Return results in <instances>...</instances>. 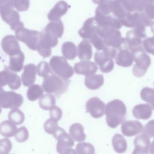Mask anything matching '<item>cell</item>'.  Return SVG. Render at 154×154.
Segmentation results:
<instances>
[{"mask_svg": "<svg viewBox=\"0 0 154 154\" xmlns=\"http://www.w3.org/2000/svg\"><path fill=\"white\" fill-rule=\"evenodd\" d=\"M25 59V55L21 51L17 54L10 56L9 68L14 72H20L23 69Z\"/></svg>", "mask_w": 154, "mask_h": 154, "instance_id": "cell-24", "label": "cell"}, {"mask_svg": "<svg viewBox=\"0 0 154 154\" xmlns=\"http://www.w3.org/2000/svg\"><path fill=\"white\" fill-rule=\"evenodd\" d=\"M125 39L127 47L130 51L141 46L142 38L136 34L133 30L127 32Z\"/></svg>", "mask_w": 154, "mask_h": 154, "instance_id": "cell-29", "label": "cell"}, {"mask_svg": "<svg viewBox=\"0 0 154 154\" xmlns=\"http://www.w3.org/2000/svg\"><path fill=\"white\" fill-rule=\"evenodd\" d=\"M148 3H154V0H146Z\"/></svg>", "mask_w": 154, "mask_h": 154, "instance_id": "cell-53", "label": "cell"}, {"mask_svg": "<svg viewBox=\"0 0 154 154\" xmlns=\"http://www.w3.org/2000/svg\"><path fill=\"white\" fill-rule=\"evenodd\" d=\"M115 58L117 65L124 67L131 66L134 62L132 53L127 46L122 47L118 49Z\"/></svg>", "mask_w": 154, "mask_h": 154, "instance_id": "cell-17", "label": "cell"}, {"mask_svg": "<svg viewBox=\"0 0 154 154\" xmlns=\"http://www.w3.org/2000/svg\"><path fill=\"white\" fill-rule=\"evenodd\" d=\"M105 112L107 125L110 128H115L126 119L127 108L123 102L116 99L107 103Z\"/></svg>", "mask_w": 154, "mask_h": 154, "instance_id": "cell-1", "label": "cell"}, {"mask_svg": "<svg viewBox=\"0 0 154 154\" xmlns=\"http://www.w3.org/2000/svg\"><path fill=\"white\" fill-rule=\"evenodd\" d=\"M77 55L82 61H89L92 57V48L88 40L84 39L79 44L77 48Z\"/></svg>", "mask_w": 154, "mask_h": 154, "instance_id": "cell-23", "label": "cell"}, {"mask_svg": "<svg viewBox=\"0 0 154 154\" xmlns=\"http://www.w3.org/2000/svg\"><path fill=\"white\" fill-rule=\"evenodd\" d=\"M2 111V110L1 108V107H0V114H1V113Z\"/></svg>", "mask_w": 154, "mask_h": 154, "instance_id": "cell-54", "label": "cell"}, {"mask_svg": "<svg viewBox=\"0 0 154 154\" xmlns=\"http://www.w3.org/2000/svg\"><path fill=\"white\" fill-rule=\"evenodd\" d=\"M59 127H58V122L53 119H48L44 124V129L45 131L51 135H54L56 132Z\"/></svg>", "mask_w": 154, "mask_h": 154, "instance_id": "cell-40", "label": "cell"}, {"mask_svg": "<svg viewBox=\"0 0 154 154\" xmlns=\"http://www.w3.org/2000/svg\"><path fill=\"white\" fill-rule=\"evenodd\" d=\"M89 40L93 45L98 50H103L106 47L103 37L100 31V27L89 38Z\"/></svg>", "mask_w": 154, "mask_h": 154, "instance_id": "cell-35", "label": "cell"}, {"mask_svg": "<svg viewBox=\"0 0 154 154\" xmlns=\"http://www.w3.org/2000/svg\"><path fill=\"white\" fill-rule=\"evenodd\" d=\"M8 7L13 8L11 4V0H0V11L2 9Z\"/></svg>", "mask_w": 154, "mask_h": 154, "instance_id": "cell-51", "label": "cell"}, {"mask_svg": "<svg viewBox=\"0 0 154 154\" xmlns=\"http://www.w3.org/2000/svg\"><path fill=\"white\" fill-rule=\"evenodd\" d=\"M122 123L121 131L126 137H133L142 132L143 126L138 121H126Z\"/></svg>", "mask_w": 154, "mask_h": 154, "instance_id": "cell-16", "label": "cell"}, {"mask_svg": "<svg viewBox=\"0 0 154 154\" xmlns=\"http://www.w3.org/2000/svg\"><path fill=\"white\" fill-rule=\"evenodd\" d=\"M14 136L18 142L22 143L27 140L29 137V133L26 127H22L18 129L17 133Z\"/></svg>", "mask_w": 154, "mask_h": 154, "instance_id": "cell-42", "label": "cell"}, {"mask_svg": "<svg viewBox=\"0 0 154 154\" xmlns=\"http://www.w3.org/2000/svg\"><path fill=\"white\" fill-rule=\"evenodd\" d=\"M154 38L153 37L147 38L142 41L141 46L146 53L154 54Z\"/></svg>", "mask_w": 154, "mask_h": 154, "instance_id": "cell-43", "label": "cell"}, {"mask_svg": "<svg viewBox=\"0 0 154 154\" xmlns=\"http://www.w3.org/2000/svg\"><path fill=\"white\" fill-rule=\"evenodd\" d=\"M100 31L105 45L107 46L117 49L122 47L127 46L126 39L122 37L121 33L119 29L100 27Z\"/></svg>", "mask_w": 154, "mask_h": 154, "instance_id": "cell-5", "label": "cell"}, {"mask_svg": "<svg viewBox=\"0 0 154 154\" xmlns=\"http://www.w3.org/2000/svg\"><path fill=\"white\" fill-rule=\"evenodd\" d=\"M56 103L54 96L50 94L42 95L38 102L40 108L45 110H50L55 105Z\"/></svg>", "mask_w": 154, "mask_h": 154, "instance_id": "cell-32", "label": "cell"}, {"mask_svg": "<svg viewBox=\"0 0 154 154\" xmlns=\"http://www.w3.org/2000/svg\"><path fill=\"white\" fill-rule=\"evenodd\" d=\"M150 139L142 134L135 138L134 140L135 149L132 154H148L150 150H153V143Z\"/></svg>", "mask_w": 154, "mask_h": 154, "instance_id": "cell-14", "label": "cell"}, {"mask_svg": "<svg viewBox=\"0 0 154 154\" xmlns=\"http://www.w3.org/2000/svg\"><path fill=\"white\" fill-rule=\"evenodd\" d=\"M136 11H142L146 5L148 3L146 0H133Z\"/></svg>", "mask_w": 154, "mask_h": 154, "instance_id": "cell-50", "label": "cell"}, {"mask_svg": "<svg viewBox=\"0 0 154 154\" xmlns=\"http://www.w3.org/2000/svg\"><path fill=\"white\" fill-rule=\"evenodd\" d=\"M99 27L94 18H90L85 22L82 27L79 30L78 34L83 39H89L98 30Z\"/></svg>", "mask_w": 154, "mask_h": 154, "instance_id": "cell-20", "label": "cell"}, {"mask_svg": "<svg viewBox=\"0 0 154 154\" xmlns=\"http://www.w3.org/2000/svg\"><path fill=\"white\" fill-rule=\"evenodd\" d=\"M50 116L51 119L58 121L61 119L63 116V111L59 107L55 105L50 110Z\"/></svg>", "mask_w": 154, "mask_h": 154, "instance_id": "cell-47", "label": "cell"}, {"mask_svg": "<svg viewBox=\"0 0 154 154\" xmlns=\"http://www.w3.org/2000/svg\"><path fill=\"white\" fill-rule=\"evenodd\" d=\"M68 8L69 6L66 2L64 1H59L48 13V20L50 21L59 20L61 17L66 14Z\"/></svg>", "mask_w": 154, "mask_h": 154, "instance_id": "cell-22", "label": "cell"}, {"mask_svg": "<svg viewBox=\"0 0 154 154\" xmlns=\"http://www.w3.org/2000/svg\"><path fill=\"white\" fill-rule=\"evenodd\" d=\"M37 72L38 75L44 78L51 73L52 71L47 62L42 61L39 63L37 67Z\"/></svg>", "mask_w": 154, "mask_h": 154, "instance_id": "cell-39", "label": "cell"}, {"mask_svg": "<svg viewBox=\"0 0 154 154\" xmlns=\"http://www.w3.org/2000/svg\"><path fill=\"white\" fill-rule=\"evenodd\" d=\"M17 130L16 125L10 121H4L0 124V134L5 137L10 138L15 136Z\"/></svg>", "mask_w": 154, "mask_h": 154, "instance_id": "cell-28", "label": "cell"}, {"mask_svg": "<svg viewBox=\"0 0 154 154\" xmlns=\"http://www.w3.org/2000/svg\"><path fill=\"white\" fill-rule=\"evenodd\" d=\"M92 1L93 2L94 4H98V5H99V4L102 3L104 0H92Z\"/></svg>", "mask_w": 154, "mask_h": 154, "instance_id": "cell-52", "label": "cell"}, {"mask_svg": "<svg viewBox=\"0 0 154 154\" xmlns=\"http://www.w3.org/2000/svg\"><path fill=\"white\" fill-rule=\"evenodd\" d=\"M11 7H6L0 11L2 20L10 26L11 29L14 31L24 26V24L20 20V16L17 11Z\"/></svg>", "mask_w": 154, "mask_h": 154, "instance_id": "cell-12", "label": "cell"}, {"mask_svg": "<svg viewBox=\"0 0 154 154\" xmlns=\"http://www.w3.org/2000/svg\"><path fill=\"white\" fill-rule=\"evenodd\" d=\"M62 52L65 58L74 60L77 56V48L72 42H66L62 46Z\"/></svg>", "mask_w": 154, "mask_h": 154, "instance_id": "cell-31", "label": "cell"}, {"mask_svg": "<svg viewBox=\"0 0 154 154\" xmlns=\"http://www.w3.org/2000/svg\"><path fill=\"white\" fill-rule=\"evenodd\" d=\"M49 66L53 73L62 78L69 79L73 75V69L63 57L53 56L50 59Z\"/></svg>", "mask_w": 154, "mask_h": 154, "instance_id": "cell-7", "label": "cell"}, {"mask_svg": "<svg viewBox=\"0 0 154 154\" xmlns=\"http://www.w3.org/2000/svg\"><path fill=\"white\" fill-rule=\"evenodd\" d=\"M131 52L133 55V61L136 63L132 69L133 75L136 77H142L151 64V59L142 46L133 49Z\"/></svg>", "mask_w": 154, "mask_h": 154, "instance_id": "cell-4", "label": "cell"}, {"mask_svg": "<svg viewBox=\"0 0 154 154\" xmlns=\"http://www.w3.org/2000/svg\"><path fill=\"white\" fill-rule=\"evenodd\" d=\"M85 108L92 117L95 119H99L104 115L105 104L98 97H94L87 101Z\"/></svg>", "mask_w": 154, "mask_h": 154, "instance_id": "cell-13", "label": "cell"}, {"mask_svg": "<svg viewBox=\"0 0 154 154\" xmlns=\"http://www.w3.org/2000/svg\"><path fill=\"white\" fill-rule=\"evenodd\" d=\"M11 4L13 8L18 11H26L28 10L29 8V0H11Z\"/></svg>", "mask_w": 154, "mask_h": 154, "instance_id": "cell-41", "label": "cell"}, {"mask_svg": "<svg viewBox=\"0 0 154 154\" xmlns=\"http://www.w3.org/2000/svg\"><path fill=\"white\" fill-rule=\"evenodd\" d=\"M104 83V77L102 75L92 74L87 75L85 80V86L91 90H96L100 88Z\"/></svg>", "mask_w": 154, "mask_h": 154, "instance_id": "cell-25", "label": "cell"}, {"mask_svg": "<svg viewBox=\"0 0 154 154\" xmlns=\"http://www.w3.org/2000/svg\"><path fill=\"white\" fill-rule=\"evenodd\" d=\"M154 120L149 121L146 125L143 127L142 134L151 138L154 137Z\"/></svg>", "mask_w": 154, "mask_h": 154, "instance_id": "cell-45", "label": "cell"}, {"mask_svg": "<svg viewBox=\"0 0 154 154\" xmlns=\"http://www.w3.org/2000/svg\"><path fill=\"white\" fill-rule=\"evenodd\" d=\"M71 80L63 78L53 72L44 77L42 87L48 94H54L57 98L68 90Z\"/></svg>", "mask_w": 154, "mask_h": 154, "instance_id": "cell-2", "label": "cell"}, {"mask_svg": "<svg viewBox=\"0 0 154 154\" xmlns=\"http://www.w3.org/2000/svg\"><path fill=\"white\" fill-rule=\"evenodd\" d=\"M1 47L4 52L10 56L17 54L21 51L17 38L12 35L6 36L3 38Z\"/></svg>", "mask_w": 154, "mask_h": 154, "instance_id": "cell-15", "label": "cell"}, {"mask_svg": "<svg viewBox=\"0 0 154 154\" xmlns=\"http://www.w3.org/2000/svg\"><path fill=\"white\" fill-rule=\"evenodd\" d=\"M113 149L118 153H123L127 150L128 145L125 138L120 134L117 133L112 139Z\"/></svg>", "mask_w": 154, "mask_h": 154, "instance_id": "cell-30", "label": "cell"}, {"mask_svg": "<svg viewBox=\"0 0 154 154\" xmlns=\"http://www.w3.org/2000/svg\"><path fill=\"white\" fill-rule=\"evenodd\" d=\"M153 4L154 3H147L142 11L149 18L153 20L154 16V7Z\"/></svg>", "mask_w": 154, "mask_h": 154, "instance_id": "cell-48", "label": "cell"}, {"mask_svg": "<svg viewBox=\"0 0 154 154\" xmlns=\"http://www.w3.org/2000/svg\"><path fill=\"white\" fill-rule=\"evenodd\" d=\"M126 9L128 12L133 13L136 11L133 0H121Z\"/></svg>", "mask_w": 154, "mask_h": 154, "instance_id": "cell-49", "label": "cell"}, {"mask_svg": "<svg viewBox=\"0 0 154 154\" xmlns=\"http://www.w3.org/2000/svg\"><path fill=\"white\" fill-rule=\"evenodd\" d=\"M69 133L72 138L77 142L84 141L86 139L84 128L80 123H75L71 125L69 128Z\"/></svg>", "mask_w": 154, "mask_h": 154, "instance_id": "cell-27", "label": "cell"}, {"mask_svg": "<svg viewBox=\"0 0 154 154\" xmlns=\"http://www.w3.org/2000/svg\"><path fill=\"white\" fill-rule=\"evenodd\" d=\"M44 94L43 88L38 84L30 85L27 92V97L29 100L35 101L39 99Z\"/></svg>", "mask_w": 154, "mask_h": 154, "instance_id": "cell-34", "label": "cell"}, {"mask_svg": "<svg viewBox=\"0 0 154 154\" xmlns=\"http://www.w3.org/2000/svg\"><path fill=\"white\" fill-rule=\"evenodd\" d=\"M118 49L106 46L102 50H98L94 55L95 63L100 66L102 72L109 73L114 68L113 59L115 58Z\"/></svg>", "mask_w": 154, "mask_h": 154, "instance_id": "cell-3", "label": "cell"}, {"mask_svg": "<svg viewBox=\"0 0 154 154\" xmlns=\"http://www.w3.org/2000/svg\"><path fill=\"white\" fill-rule=\"evenodd\" d=\"M53 136L57 140L56 149L58 153L61 154H76L75 149L72 148L75 145L74 140L63 128L59 127Z\"/></svg>", "mask_w": 154, "mask_h": 154, "instance_id": "cell-6", "label": "cell"}, {"mask_svg": "<svg viewBox=\"0 0 154 154\" xmlns=\"http://www.w3.org/2000/svg\"><path fill=\"white\" fill-rule=\"evenodd\" d=\"M7 85L11 90H17L20 88L21 83L20 77L6 66L4 71L0 72V91Z\"/></svg>", "mask_w": 154, "mask_h": 154, "instance_id": "cell-11", "label": "cell"}, {"mask_svg": "<svg viewBox=\"0 0 154 154\" xmlns=\"http://www.w3.org/2000/svg\"><path fill=\"white\" fill-rule=\"evenodd\" d=\"M24 99L21 94L14 91H0V107L11 109H18L22 105Z\"/></svg>", "mask_w": 154, "mask_h": 154, "instance_id": "cell-10", "label": "cell"}, {"mask_svg": "<svg viewBox=\"0 0 154 154\" xmlns=\"http://www.w3.org/2000/svg\"><path fill=\"white\" fill-rule=\"evenodd\" d=\"M140 97L144 101L154 107V91L152 88L145 87L140 92Z\"/></svg>", "mask_w": 154, "mask_h": 154, "instance_id": "cell-38", "label": "cell"}, {"mask_svg": "<svg viewBox=\"0 0 154 154\" xmlns=\"http://www.w3.org/2000/svg\"><path fill=\"white\" fill-rule=\"evenodd\" d=\"M36 73L37 67L34 64H29L25 66L21 75L23 85L28 87L33 85L36 81Z\"/></svg>", "mask_w": 154, "mask_h": 154, "instance_id": "cell-19", "label": "cell"}, {"mask_svg": "<svg viewBox=\"0 0 154 154\" xmlns=\"http://www.w3.org/2000/svg\"><path fill=\"white\" fill-rule=\"evenodd\" d=\"M122 26L128 28H132L134 26V17L133 13L128 12L125 17L120 20Z\"/></svg>", "mask_w": 154, "mask_h": 154, "instance_id": "cell-46", "label": "cell"}, {"mask_svg": "<svg viewBox=\"0 0 154 154\" xmlns=\"http://www.w3.org/2000/svg\"><path fill=\"white\" fill-rule=\"evenodd\" d=\"M128 12L121 0H113L112 13L113 16L121 20L125 17Z\"/></svg>", "mask_w": 154, "mask_h": 154, "instance_id": "cell-33", "label": "cell"}, {"mask_svg": "<svg viewBox=\"0 0 154 154\" xmlns=\"http://www.w3.org/2000/svg\"><path fill=\"white\" fill-rule=\"evenodd\" d=\"M98 69V66L95 63L89 61H82L76 63L74 66L75 72L85 76L94 74Z\"/></svg>", "mask_w": 154, "mask_h": 154, "instance_id": "cell-18", "label": "cell"}, {"mask_svg": "<svg viewBox=\"0 0 154 154\" xmlns=\"http://www.w3.org/2000/svg\"><path fill=\"white\" fill-rule=\"evenodd\" d=\"M17 39L26 44L29 49L37 50L40 38V32L29 30L24 27L16 30Z\"/></svg>", "mask_w": 154, "mask_h": 154, "instance_id": "cell-8", "label": "cell"}, {"mask_svg": "<svg viewBox=\"0 0 154 154\" xmlns=\"http://www.w3.org/2000/svg\"><path fill=\"white\" fill-rule=\"evenodd\" d=\"M44 30L57 38H60L63 34V24L60 20L51 21L47 25Z\"/></svg>", "mask_w": 154, "mask_h": 154, "instance_id": "cell-26", "label": "cell"}, {"mask_svg": "<svg viewBox=\"0 0 154 154\" xmlns=\"http://www.w3.org/2000/svg\"><path fill=\"white\" fill-rule=\"evenodd\" d=\"M12 147V143L8 139L3 138L0 140V154H8Z\"/></svg>", "mask_w": 154, "mask_h": 154, "instance_id": "cell-44", "label": "cell"}, {"mask_svg": "<svg viewBox=\"0 0 154 154\" xmlns=\"http://www.w3.org/2000/svg\"><path fill=\"white\" fill-rule=\"evenodd\" d=\"M58 44V38L43 30L40 33V38L37 50L39 54L44 58L49 57L52 54L51 48Z\"/></svg>", "mask_w": 154, "mask_h": 154, "instance_id": "cell-9", "label": "cell"}, {"mask_svg": "<svg viewBox=\"0 0 154 154\" xmlns=\"http://www.w3.org/2000/svg\"><path fill=\"white\" fill-rule=\"evenodd\" d=\"M154 107L148 103H141L136 105L132 110L133 116L137 119L147 120L152 116Z\"/></svg>", "mask_w": 154, "mask_h": 154, "instance_id": "cell-21", "label": "cell"}, {"mask_svg": "<svg viewBox=\"0 0 154 154\" xmlns=\"http://www.w3.org/2000/svg\"><path fill=\"white\" fill-rule=\"evenodd\" d=\"M25 118L24 113L18 109H12L8 114L9 119L15 125H21L24 122Z\"/></svg>", "mask_w": 154, "mask_h": 154, "instance_id": "cell-36", "label": "cell"}, {"mask_svg": "<svg viewBox=\"0 0 154 154\" xmlns=\"http://www.w3.org/2000/svg\"><path fill=\"white\" fill-rule=\"evenodd\" d=\"M75 152L77 154H94L95 153L94 147L91 143L80 142L76 145Z\"/></svg>", "mask_w": 154, "mask_h": 154, "instance_id": "cell-37", "label": "cell"}]
</instances>
